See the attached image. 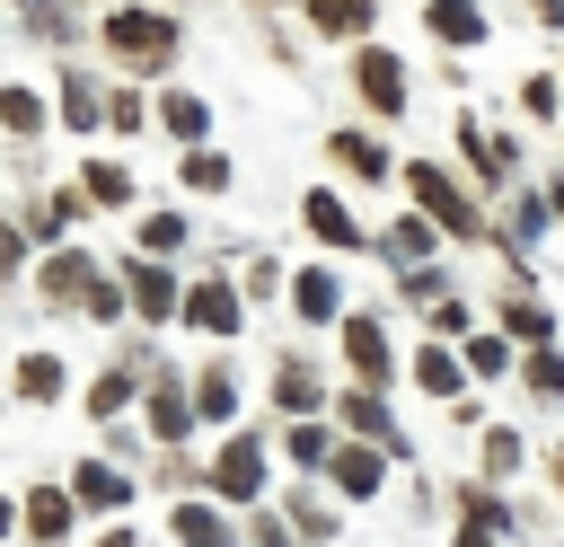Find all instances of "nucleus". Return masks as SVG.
<instances>
[{"instance_id":"nucleus-12","label":"nucleus","mask_w":564,"mask_h":547,"mask_svg":"<svg viewBox=\"0 0 564 547\" xmlns=\"http://www.w3.org/2000/svg\"><path fill=\"white\" fill-rule=\"evenodd\" d=\"M132 300H141V318H167V309H176V291H167L159 265H132Z\"/></svg>"},{"instance_id":"nucleus-20","label":"nucleus","mask_w":564,"mask_h":547,"mask_svg":"<svg viewBox=\"0 0 564 547\" xmlns=\"http://www.w3.org/2000/svg\"><path fill=\"white\" fill-rule=\"evenodd\" d=\"M414 379H423L432 397H449V388H458V362H449V353H423V362H414Z\"/></svg>"},{"instance_id":"nucleus-29","label":"nucleus","mask_w":564,"mask_h":547,"mask_svg":"<svg viewBox=\"0 0 564 547\" xmlns=\"http://www.w3.org/2000/svg\"><path fill=\"white\" fill-rule=\"evenodd\" d=\"M502 318H511V335H529V344L546 335V309H529V300H520V309H502Z\"/></svg>"},{"instance_id":"nucleus-17","label":"nucleus","mask_w":564,"mask_h":547,"mask_svg":"<svg viewBox=\"0 0 564 547\" xmlns=\"http://www.w3.org/2000/svg\"><path fill=\"white\" fill-rule=\"evenodd\" d=\"M185 185L220 194V185H229V159H220V150H194V159H185Z\"/></svg>"},{"instance_id":"nucleus-4","label":"nucleus","mask_w":564,"mask_h":547,"mask_svg":"<svg viewBox=\"0 0 564 547\" xmlns=\"http://www.w3.org/2000/svg\"><path fill=\"white\" fill-rule=\"evenodd\" d=\"M432 35L441 44H485V9L476 0H432Z\"/></svg>"},{"instance_id":"nucleus-33","label":"nucleus","mask_w":564,"mask_h":547,"mask_svg":"<svg viewBox=\"0 0 564 547\" xmlns=\"http://www.w3.org/2000/svg\"><path fill=\"white\" fill-rule=\"evenodd\" d=\"M106 547H132V538H123V529H106Z\"/></svg>"},{"instance_id":"nucleus-19","label":"nucleus","mask_w":564,"mask_h":547,"mask_svg":"<svg viewBox=\"0 0 564 547\" xmlns=\"http://www.w3.org/2000/svg\"><path fill=\"white\" fill-rule=\"evenodd\" d=\"M167 132L176 141H203V97H167Z\"/></svg>"},{"instance_id":"nucleus-14","label":"nucleus","mask_w":564,"mask_h":547,"mask_svg":"<svg viewBox=\"0 0 564 547\" xmlns=\"http://www.w3.org/2000/svg\"><path fill=\"white\" fill-rule=\"evenodd\" d=\"M18 388H26V397H53V388H62V362H53V353H26V362H18Z\"/></svg>"},{"instance_id":"nucleus-16","label":"nucleus","mask_w":564,"mask_h":547,"mask_svg":"<svg viewBox=\"0 0 564 547\" xmlns=\"http://www.w3.org/2000/svg\"><path fill=\"white\" fill-rule=\"evenodd\" d=\"M317 26L326 35H352V26H370V0H317Z\"/></svg>"},{"instance_id":"nucleus-9","label":"nucleus","mask_w":564,"mask_h":547,"mask_svg":"<svg viewBox=\"0 0 564 547\" xmlns=\"http://www.w3.org/2000/svg\"><path fill=\"white\" fill-rule=\"evenodd\" d=\"M300 212H308V229H317V238H335V247H352V212H344L335 194H308Z\"/></svg>"},{"instance_id":"nucleus-11","label":"nucleus","mask_w":564,"mask_h":547,"mask_svg":"<svg viewBox=\"0 0 564 547\" xmlns=\"http://www.w3.org/2000/svg\"><path fill=\"white\" fill-rule=\"evenodd\" d=\"M335 159H344L352 176H388V150H379V141H361V132H335Z\"/></svg>"},{"instance_id":"nucleus-21","label":"nucleus","mask_w":564,"mask_h":547,"mask_svg":"<svg viewBox=\"0 0 564 547\" xmlns=\"http://www.w3.org/2000/svg\"><path fill=\"white\" fill-rule=\"evenodd\" d=\"M141 247H150V256H167V247H185V221H176V212H159V221L141 229Z\"/></svg>"},{"instance_id":"nucleus-25","label":"nucleus","mask_w":564,"mask_h":547,"mask_svg":"<svg viewBox=\"0 0 564 547\" xmlns=\"http://www.w3.org/2000/svg\"><path fill=\"white\" fill-rule=\"evenodd\" d=\"M44 282H53V291H88V256H53Z\"/></svg>"},{"instance_id":"nucleus-8","label":"nucleus","mask_w":564,"mask_h":547,"mask_svg":"<svg viewBox=\"0 0 564 547\" xmlns=\"http://www.w3.org/2000/svg\"><path fill=\"white\" fill-rule=\"evenodd\" d=\"M326 468H335V485H344V494H379V450H335Z\"/></svg>"},{"instance_id":"nucleus-27","label":"nucleus","mask_w":564,"mask_h":547,"mask_svg":"<svg viewBox=\"0 0 564 547\" xmlns=\"http://www.w3.org/2000/svg\"><path fill=\"white\" fill-rule=\"evenodd\" d=\"M194 406H203V415H229V406H238V388H229V379H220V371H212V379H203V397H194Z\"/></svg>"},{"instance_id":"nucleus-15","label":"nucleus","mask_w":564,"mask_h":547,"mask_svg":"<svg viewBox=\"0 0 564 547\" xmlns=\"http://www.w3.org/2000/svg\"><path fill=\"white\" fill-rule=\"evenodd\" d=\"M62 521H70L62 494H26V529H35V538H62Z\"/></svg>"},{"instance_id":"nucleus-35","label":"nucleus","mask_w":564,"mask_h":547,"mask_svg":"<svg viewBox=\"0 0 564 547\" xmlns=\"http://www.w3.org/2000/svg\"><path fill=\"white\" fill-rule=\"evenodd\" d=\"M555 485H564V450H555Z\"/></svg>"},{"instance_id":"nucleus-3","label":"nucleus","mask_w":564,"mask_h":547,"mask_svg":"<svg viewBox=\"0 0 564 547\" xmlns=\"http://www.w3.org/2000/svg\"><path fill=\"white\" fill-rule=\"evenodd\" d=\"M352 79H361V97H370L379 115H397V106H405V71H397V53H379V44H370V53L352 62Z\"/></svg>"},{"instance_id":"nucleus-7","label":"nucleus","mask_w":564,"mask_h":547,"mask_svg":"<svg viewBox=\"0 0 564 547\" xmlns=\"http://www.w3.org/2000/svg\"><path fill=\"white\" fill-rule=\"evenodd\" d=\"M212 485H220V494H256V485H264V459H256V441H229Z\"/></svg>"},{"instance_id":"nucleus-28","label":"nucleus","mask_w":564,"mask_h":547,"mask_svg":"<svg viewBox=\"0 0 564 547\" xmlns=\"http://www.w3.org/2000/svg\"><path fill=\"white\" fill-rule=\"evenodd\" d=\"M62 115H70V124H97V88H88V79H70V106H62Z\"/></svg>"},{"instance_id":"nucleus-6","label":"nucleus","mask_w":564,"mask_h":547,"mask_svg":"<svg viewBox=\"0 0 564 547\" xmlns=\"http://www.w3.org/2000/svg\"><path fill=\"white\" fill-rule=\"evenodd\" d=\"M344 353H352L361 379H379V371H388V335H379V318H352V326H344Z\"/></svg>"},{"instance_id":"nucleus-32","label":"nucleus","mask_w":564,"mask_h":547,"mask_svg":"<svg viewBox=\"0 0 564 547\" xmlns=\"http://www.w3.org/2000/svg\"><path fill=\"white\" fill-rule=\"evenodd\" d=\"M458 547H494V521H476V529H458Z\"/></svg>"},{"instance_id":"nucleus-34","label":"nucleus","mask_w":564,"mask_h":547,"mask_svg":"<svg viewBox=\"0 0 564 547\" xmlns=\"http://www.w3.org/2000/svg\"><path fill=\"white\" fill-rule=\"evenodd\" d=\"M0 538H9V503H0Z\"/></svg>"},{"instance_id":"nucleus-31","label":"nucleus","mask_w":564,"mask_h":547,"mask_svg":"<svg viewBox=\"0 0 564 547\" xmlns=\"http://www.w3.org/2000/svg\"><path fill=\"white\" fill-rule=\"evenodd\" d=\"M291 459H300V468H317V459H326V432H308V423H300V432H291Z\"/></svg>"},{"instance_id":"nucleus-10","label":"nucleus","mask_w":564,"mask_h":547,"mask_svg":"<svg viewBox=\"0 0 564 547\" xmlns=\"http://www.w3.org/2000/svg\"><path fill=\"white\" fill-rule=\"evenodd\" d=\"M176 538H185V547H229V521L203 512V503H185V512H176Z\"/></svg>"},{"instance_id":"nucleus-30","label":"nucleus","mask_w":564,"mask_h":547,"mask_svg":"<svg viewBox=\"0 0 564 547\" xmlns=\"http://www.w3.org/2000/svg\"><path fill=\"white\" fill-rule=\"evenodd\" d=\"M185 415H194L185 397H159V406H150V423H159V432H185Z\"/></svg>"},{"instance_id":"nucleus-5","label":"nucleus","mask_w":564,"mask_h":547,"mask_svg":"<svg viewBox=\"0 0 564 547\" xmlns=\"http://www.w3.org/2000/svg\"><path fill=\"white\" fill-rule=\"evenodd\" d=\"M185 318H194L203 335H229V326H238V300H229V282H203V291L185 300Z\"/></svg>"},{"instance_id":"nucleus-22","label":"nucleus","mask_w":564,"mask_h":547,"mask_svg":"<svg viewBox=\"0 0 564 547\" xmlns=\"http://www.w3.org/2000/svg\"><path fill=\"white\" fill-rule=\"evenodd\" d=\"M79 494H88V503H123V476H115V468H79Z\"/></svg>"},{"instance_id":"nucleus-13","label":"nucleus","mask_w":564,"mask_h":547,"mask_svg":"<svg viewBox=\"0 0 564 547\" xmlns=\"http://www.w3.org/2000/svg\"><path fill=\"white\" fill-rule=\"evenodd\" d=\"M291 300H300V318H335V282H326V274H300Z\"/></svg>"},{"instance_id":"nucleus-18","label":"nucleus","mask_w":564,"mask_h":547,"mask_svg":"<svg viewBox=\"0 0 564 547\" xmlns=\"http://www.w3.org/2000/svg\"><path fill=\"white\" fill-rule=\"evenodd\" d=\"M88 203H132V176L97 159V168H88Z\"/></svg>"},{"instance_id":"nucleus-24","label":"nucleus","mask_w":564,"mask_h":547,"mask_svg":"<svg viewBox=\"0 0 564 547\" xmlns=\"http://www.w3.org/2000/svg\"><path fill=\"white\" fill-rule=\"evenodd\" d=\"M529 388H538V397H564V362H555V353H529Z\"/></svg>"},{"instance_id":"nucleus-26","label":"nucleus","mask_w":564,"mask_h":547,"mask_svg":"<svg viewBox=\"0 0 564 547\" xmlns=\"http://www.w3.org/2000/svg\"><path fill=\"white\" fill-rule=\"evenodd\" d=\"M388 247H397V256H423V247H432V229H423V221H397V229H388Z\"/></svg>"},{"instance_id":"nucleus-23","label":"nucleus","mask_w":564,"mask_h":547,"mask_svg":"<svg viewBox=\"0 0 564 547\" xmlns=\"http://www.w3.org/2000/svg\"><path fill=\"white\" fill-rule=\"evenodd\" d=\"M0 124H9V132H35V97H26V88H0Z\"/></svg>"},{"instance_id":"nucleus-2","label":"nucleus","mask_w":564,"mask_h":547,"mask_svg":"<svg viewBox=\"0 0 564 547\" xmlns=\"http://www.w3.org/2000/svg\"><path fill=\"white\" fill-rule=\"evenodd\" d=\"M405 185H414V203H423L441 229H458V238H476V229H485V221H476V203H467L441 168H423V159H414V168H405Z\"/></svg>"},{"instance_id":"nucleus-1","label":"nucleus","mask_w":564,"mask_h":547,"mask_svg":"<svg viewBox=\"0 0 564 547\" xmlns=\"http://www.w3.org/2000/svg\"><path fill=\"white\" fill-rule=\"evenodd\" d=\"M106 44H115L132 71H159V62L176 53V26H167V18H150V9H115V18H106Z\"/></svg>"}]
</instances>
